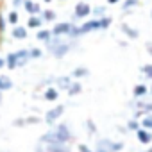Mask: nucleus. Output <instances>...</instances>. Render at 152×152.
Listing matches in <instances>:
<instances>
[{
    "label": "nucleus",
    "instance_id": "obj_43",
    "mask_svg": "<svg viewBox=\"0 0 152 152\" xmlns=\"http://www.w3.org/2000/svg\"><path fill=\"white\" fill-rule=\"evenodd\" d=\"M150 20H152V11H150Z\"/></svg>",
    "mask_w": 152,
    "mask_h": 152
},
{
    "label": "nucleus",
    "instance_id": "obj_25",
    "mask_svg": "<svg viewBox=\"0 0 152 152\" xmlns=\"http://www.w3.org/2000/svg\"><path fill=\"white\" fill-rule=\"evenodd\" d=\"M106 6H97V7H91V15L95 16V18H100V16H104L106 15Z\"/></svg>",
    "mask_w": 152,
    "mask_h": 152
},
{
    "label": "nucleus",
    "instance_id": "obj_37",
    "mask_svg": "<svg viewBox=\"0 0 152 152\" xmlns=\"http://www.w3.org/2000/svg\"><path fill=\"white\" fill-rule=\"evenodd\" d=\"M120 0H107V4H118Z\"/></svg>",
    "mask_w": 152,
    "mask_h": 152
},
{
    "label": "nucleus",
    "instance_id": "obj_30",
    "mask_svg": "<svg viewBox=\"0 0 152 152\" xmlns=\"http://www.w3.org/2000/svg\"><path fill=\"white\" fill-rule=\"evenodd\" d=\"M7 29V16L2 15V11H0V34H4Z\"/></svg>",
    "mask_w": 152,
    "mask_h": 152
},
{
    "label": "nucleus",
    "instance_id": "obj_17",
    "mask_svg": "<svg viewBox=\"0 0 152 152\" xmlns=\"http://www.w3.org/2000/svg\"><path fill=\"white\" fill-rule=\"evenodd\" d=\"M13 79L9 75H0V91H9L13 88Z\"/></svg>",
    "mask_w": 152,
    "mask_h": 152
},
{
    "label": "nucleus",
    "instance_id": "obj_29",
    "mask_svg": "<svg viewBox=\"0 0 152 152\" xmlns=\"http://www.w3.org/2000/svg\"><path fill=\"white\" fill-rule=\"evenodd\" d=\"M141 73H143V77L152 79V64H143L141 66Z\"/></svg>",
    "mask_w": 152,
    "mask_h": 152
},
{
    "label": "nucleus",
    "instance_id": "obj_23",
    "mask_svg": "<svg viewBox=\"0 0 152 152\" xmlns=\"http://www.w3.org/2000/svg\"><path fill=\"white\" fill-rule=\"evenodd\" d=\"M41 18H43L45 22H56L57 15H56L52 9H43V11H41Z\"/></svg>",
    "mask_w": 152,
    "mask_h": 152
},
{
    "label": "nucleus",
    "instance_id": "obj_14",
    "mask_svg": "<svg viewBox=\"0 0 152 152\" xmlns=\"http://www.w3.org/2000/svg\"><path fill=\"white\" fill-rule=\"evenodd\" d=\"M72 83H73V77H72V75H63V77H57V79H56L57 90H64V91L70 88Z\"/></svg>",
    "mask_w": 152,
    "mask_h": 152
},
{
    "label": "nucleus",
    "instance_id": "obj_40",
    "mask_svg": "<svg viewBox=\"0 0 152 152\" xmlns=\"http://www.w3.org/2000/svg\"><path fill=\"white\" fill-rule=\"evenodd\" d=\"M2 93H4V91H0V102H2Z\"/></svg>",
    "mask_w": 152,
    "mask_h": 152
},
{
    "label": "nucleus",
    "instance_id": "obj_5",
    "mask_svg": "<svg viewBox=\"0 0 152 152\" xmlns=\"http://www.w3.org/2000/svg\"><path fill=\"white\" fill-rule=\"evenodd\" d=\"M81 32H83V36L84 34H88V32H95V31H102V25H100V18H90V20H86V22H83L81 25Z\"/></svg>",
    "mask_w": 152,
    "mask_h": 152
},
{
    "label": "nucleus",
    "instance_id": "obj_44",
    "mask_svg": "<svg viewBox=\"0 0 152 152\" xmlns=\"http://www.w3.org/2000/svg\"><path fill=\"white\" fill-rule=\"evenodd\" d=\"M88 2H90V0H88Z\"/></svg>",
    "mask_w": 152,
    "mask_h": 152
},
{
    "label": "nucleus",
    "instance_id": "obj_13",
    "mask_svg": "<svg viewBox=\"0 0 152 152\" xmlns=\"http://www.w3.org/2000/svg\"><path fill=\"white\" fill-rule=\"evenodd\" d=\"M120 31H122L129 39H138V38H140V31L134 29V27H131V25H127V23H122V25H120Z\"/></svg>",
    "mask_w": 152,
    "mask_h": 152
},
{
    "label": "nucleus",
    "instance_id": "obj_27",
    "mask_svg": "<svg viewBox=\"0 0 152 152\" xmlns=\"http://www.w3.org/2000/svg\"><path fill=\"white\" fill-rule=\"evenodd\" d=\"M140 124L145 129H152V115H143L141 120H140Z\"/></svg>",
    "mask_w": 152,
    "mask_h": 152
},
{
    "label": "nucleus",
    "instance_id": "obj_18",
    "mask_svg": "<svg viewBox=\"0 0 152 152\" xmlns=\"http://www.w3.org/2000/svg\"><path fill=\"white\" fill-rule=\"evenodd\" d=\"M52 36H54V34H52V29H38L36 39H38V41H43V43H47V41H48Z\"/></svg>",
    "mask_w": 152,
    "mask_h": 152
},
{
    "label": "nucleus",
    "instance_id": "obj_19",
    "mask_svg": "<svg viewBox=\"0 0 152 152\" xmlns=\"http://www.w3.org/2000/svg\"><path fill=\"white\" fill-rule=\"evenodd\" d=\"M88 75H90V70L86 66H77V68H73V72H72L73 79H83V77H88Z\"/></svg>",
    "mask_w": 152,
    "mask_h": 152
},
{
    "label": "nucleus",
    "instance_id": "obj_8",
    "mask_svg": "<svg viewBox=\"0 0 152 152\" xmlns=\"http://www.w3.org/2000/svg\"><path fill=\"white\" fill-rule=\"evenodd\" d=\"M45 150L47 152H70V147H68V143L54 141V143H47L45 145Z\"/></svg>",
    "mask_w": 152,
    "mask_h": 152
},
{
    "label": "nucleus",
    "instance_id": "obj_34",
    "mask_svg": "<svg viewBox=\"0 0 152 152\" xmlns=\"http://www.w3.org/2000/svg\"><path fill=\"white\" fill-rule=\"evenodd\" d=\"M23 2H25V0H13L11 4H13V7L16 9V7H22V6H23Z\"/></svg>",
    "mask_w": 152,
    "mask_h": 152
},
{
    "label": "nucleus",
    "instance_id": "obj_21",
    "mask_svg": "<svg viewBox=\"0 0 152 152\" xmlns=\"http://www.w3.org/2000/svg\"><path fill=\"white\" fill-rule=\"evenodd\" d=\"M83 91V84L79 83V81H73L72 84H70V88L66 90V93L70 95V97H75V95H79Z\"/></svg>",
    "mask_w": 152,
    "mask_h": 152
},
{
    "label": "nucleus",
    "instance_id": "obj_15",
    "mask_svg": "<svg viewBox=\"0 0 152 152\" xmlns=\"http://www.w3.org/2000/svg\"><path fill=\"white\" fill-rule=\"evenodd\" d=\"M43 99L48 100V102L57 100V99H59V90H57V86H48V88L43 91Z\"/></svg>",
    "mask_w": 152,
    "mask_h": 152
},
{
    "label": "nucleus",
    "instance_id": "obj_9",
    "mask_svg": "<svg viewBox=\"0 0 152 152\" xmlns=\"http://www.w3.org/2000/svg\"><path fill=\"white\" fill-rule=\"evenodd\" d=\"M11 36L15 38V39H25L27 36H29V27L27 25H15L13 27V31H11Z\"/></svg>",
    "mask_w": 152,
    "mask_h": 152
},
{
    "label": "nucleus",
    "instance_id": "obj_3",
    "mask_svg": "<svg viewBox=\"0 0 152 152\" xmlns=\"http://www.w3.org/2000/svg\"><path fill=\"white\" fill-rule=\"evenodd\" d=\"M124 148V143L113 141L109 138H100L95 145V152H120Z\"/></svg>",
    "mask_w": 152,
    "mask_h": 152
},
{
    "label": "nucleus",
    "instance_id": "obj_20",
    "mask_svg": "<svg viewBox=\"0 0 152 152\" xmlns=\"http://www.w3.org/2000/svg\"><path fill=\"white\" fill-rule=\"evenodd\" d=\"M147 93H148V88H147L145 84H136V86L132 88V95H134V99H143Z\"/></svg>",
    "mask_w": 152,
    "mask_h": 152
},
{
    "label": "nucleus",
    "instance_id": "obj_2",
    "mask_svg": "<svg viewBox=\"0 0 152 152\" xmlns=\"http://www.w3.org/2000/svg\"><path fill=\"white\" fill-rule=\"evenodd\" d=\"M45 45H47V50H48L56 59H63V57H64L66 54H70L72 48H73V43L64 41L63 36H52Z\"/></svg>",
    "mask_w": 152,
    "mask_h": 152
},
{
    "label": "nucleus",
    "instance_id": "obj_11",
    "mask_svg": "<svg viewBox=\"0 0 152 152\" xmlns=\"http://www.w3.org/2000/svg\"><path fill=\"white\" fill-rule=\"evenodd\" d=\"M25 11H27V15H41V6L39 4H36V2H32V0H25L23 2V6H22Z\"/></svg>",
    "mask_w": 152,
    "mask_h": 152
},
{
    "label": "nucleus",
    "instance_id": "obj_16",
    "mask_svg": "<svg viewBox=\"0 0 152 152\" xmlns=\"http://www.w3.org/2000/svg\"><path fill=\"white\" fill-rule=\"evenodd\" d=\"M6 68H7V70L18 68V56H16V50H15V52H9V54L6 56Z\"/></svg>",
    "mask_w": 152,
    "mask_h": 152
},
{
    "label": "nucleus",
    "instance_id": "obj_39",
    "mask_svg": "<svg viewBox=\"0 0 152 152\" xmlns=\"http://www.w3.org/2000/svg\"><path fill=\"white\" fill-rule=\"evenodd\" d=\"M0 47H2V34H0Z\"/></svg>",
    "mask_w": 152,
    "mask_h": 152
},
{
    "label": "nucleus",
    "instance_id": "obj_45",
    "mask_svg": "<svg viewBox=\"0 0 152 152\" xmlns=\"http://www.w3.org/2000/svg\"><path fill=\"white\" fill-rule=\"evenodd\" d=\"M150 115H152V113H150Z\"/></svg>",
    "mask_w": 152,
    "mask_h": 152
},
{
    "label": "nucleus",
    "instance_id": "obj_4",
    "mask_svg": "<svg viewBox=\"0 0 152 152\" xmlns=\"http://www.w3.org/2000/svg\"><path fill=\"white\" fill-rule=\"evenodd\" d=\"M90 15H91V6H90L88 0H81L79 4H75V7H73V18L86 20Z\"/></svg>",
    "mask_w": 152,
    "mask_h": 152
},
{
    "label": "nucleus",
    "instance_id": "obj_33",
    "mask_svg": "<svg viewBox=\"0 0 152 152\" xmlns=\"http://www.w3.org/2000/svg\"><path fill=\"white\" fill-rule=\"evenodd\" d=\"M77 150H79V152H95V150H91V148H90L88 145H84V143H79V145H77Z\"/></svg>",
    "mask_w": 152,
    "mask_h": 152
},
{
    "label": "nucleus",
    "instance_id": "obj_42",
    "mask_svg": "<svg viewBox=\"0 0 152 152\" xmlns=\"http://www.w3.org/2000/svg\"><path fill=\"white\" fill-rule=\"evenodd\" d=\"M148 91H150V93H152V86H150V90H148Z\"/></svg>",
    "mask_w": 152,
    "mask_h": 152
},
{
    "label": "nucleus",
    "instance_id": "obj_31",
    "mask_svg": "<svg viewBox=\"0 0 152 152\" xmlns=\"http://www.w3.org/2000/svg\"><path fill=\"white\" fill-rule=\"evenodd\" d=\"M41 56H43V50L41 48H38V47L31 48V59H39Z\"/></svg>",
    "mask_w": 152,
    "mask_h": 152
},
{
    "label": "nucleus",
    "instance_id": "obj_35",
    "mask_svg": "<svg viewBox=\"0 0 152 152\" xmlns=\"http://www.w3.org/2000/svg\"><path fill=\"white\" fill-rule=\"evenodd\" d=\"M6 66V57H0V70Z\"/></svg>",
    "mask_w": 152,
    "mask_h": 152
},
{
    "label": "nucleus",
    "instance_id": "obj_12",
    "mask_svg": "<svg viewBox=\"0 0 152 152\" xmlns=\"http://www.w3.org/2000/svg\"><path fill=\"white\" fill-rule=\"evenodd\" d=\"M43 23H45V20L41 18V15H29V20H27L29 29H41Z\"/></svg>",
    "mask_w": 152,
    "mask_h": 152
},
{
    "label": "nucleus",
    "instance_id": "obj_38",
    "mask_svg": "<svg viewBox=\"0 0 152 152\" xmlns=\"http://www.w3.org/2000/svg\"><path fill=\"white\" fill-rule=\"evenodd\" d=\"M43 2H45V4H50V2H52V0H43Z\"/></svg>",
    "mask_w": 152,
    "mask_h": 152
},
{
    "label": "nucleus",
    "instance_id": "obj_41",
    "mask_svg": "<svg viewBox=\"0 0 152 152\" xmlns=\"http://www.w3.org/2000/svg\"><path fill=\"white\" fill-rule=\"evenodd\" d=\"M147 152H152V148H148V150H147Z\"/></svg>",
    "mask_w": 152,
    "mask_h": 152
},
{
    "label": "nucleus",
    "instance_id": "obj_36",
    "mask_svg": "<svg viewBox=\"0 0 152 152\" xmlns=\"http://www.w3.org/2000/svg\"><path fill=\"white\" fill-rule=\"evenodd\" d=\"M147 48H148V54L152 56V43H147Z\"/></svg>",
    "mask_w": 152,
    "mask_h": 152
},
{
    "label": "nucleus",
    "instance_id": "obj_24",
    "mask_svg": "<svg viewBox=\"0 0 152 152\" xmlns=\"http://www.w3.org/2000/svg\"><path fill=\"white\" fill-rule=\"evenodd\" d=\"M18 22H20V16H18L16 9H13V11L7 15V23H11V25L15 27V25H18Z\"/></svg>",
    "mask_w": 152,
    "mask_h": 152
},
{
    "label": "nucleus",
    "instance_id": "obj_10",
    "mask_svg": "<svg viewBox=\"0 0 152 152\" xmlns=\"http://www.w3.org/2000/svg\"><path fill=\"white\" fill-rule=\"evenodd\" d=\"M136 138H138V141H140V143L148 145V143L152 141V132H150L148 129H145V127H140V129L136 131Z\"/></svg>",
    "mask_w": 152,
    "mask_h": 152
},
{
    "label": "nucleus",
    "instance_id": "obj_7",
    "mask_svg": "<svg viewBox=\"0 0 152 152\" xmlns=\"http://www.w3.org/2000/svg\"><path fill=\"white\" fill-rule=\"evenodd\" d=\"M72 25H73V22H57L54 27H52V34L54 36H66L68 38V34H70V31H72Z\"/></svg>",
    "mask_w": 152,
    "mask_h": 152
},
{
    "label": "nucleus",
    "instance_id": "obj_22",
    "mask_svg": "<svg viewBox=\"0 0 152 152\" xmlns=\"http://www.w3.org/2000/svg\"><path fill=\"white\" fill-rule=\"evenodd\" d=\"M138 4H140V0H125V2H124V6H122V7H124V15L131 13V11H132V9L138 6Z\"/></svg>",
    "mask_w": 152,
    "mask_h": 152
},
{
    "label": "nucleus",
    "instance_id": "obj_6",
    "mask_svg": "<svg viewBox=\"0 0 152 152\" xmlns=\"http://www.w3.org/2000/svg\"><path fill=\"white\" fill-rule=\"evenodd\" d=\"M63 113H64V106H63V104H57L56 107H52V109L47 111V115H45V124H48V125L56 124V122L61 118Z\"/></svg>",
    "mask_w": 152,
    "mask_h": 152
},
{
    "label": "nucleus",
    "instance_id": "obj_28",
    "mask_svg": "<svg viewBox=\"0 0 152 152\" xmlns=\"http://www.w3.org/2000/svg\"><path fill=\"white\" fill-rule=\"evenodd\" d=\"M127 127H129V131H138V129L141 127V124L138 122V118H131V120L127 122Z\"/></svg>",
    "mask_w": 152,
    "mask_h": 152
},
{
    "label": "nucleus",
    "instance_id": "obj_1",
    "mask_svg": "<svg viewBox=\"0 0 152 152\" xmlns=\"http://www.w3.org/2000/svg\"><path fill=\"white\" fill-rule=\"evenodd\" d=\"M72 140V131L66 124H59L56 125L54 129L47 131L41 138H39V143L41 145H47V143H54V141H63V143H68Z\"/></svg>",
    "mask_w": 152,
    "mask_h": 152
},
{
    "label": "nucleus",
    "instance_id": "obj_26",
    "mask_svg": "<svg viewBox=\"0 0 152 152\" xmlns=\"http://www.w3.org/2000/svg\"><path fill=\"white\" fill-rule=\"evenodd\" d=\"M41 120L36 116H27L25 120H15V125H23V124H39Z\"/></svg>",
    "mask_w": 152,
    "mask_h": 152
},
{
    "label": "nucleus",
    "instance_id": "obj_32",
    "mask_svg": "<svg viewBox=\"0 0 152 152\" xmlns=\"http://www.w3.org/2000/svg\"><path fill=\"white\" fill-rule=\"evenodd\" d=\"M86 125H88L90 134H95V132H97V125H95V122H93V120H86Z\"/></svg>",
    "mask_w": 152,
    "mask_h": 152
}]
</instances>
